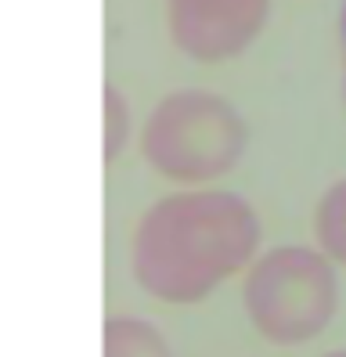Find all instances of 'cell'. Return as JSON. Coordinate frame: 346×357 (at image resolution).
<instances>
[{
	"mask_svg": "<svg viewBox=\"0 0 346 357\" xmlns=\"http://www.w3.org/2000/svg\"><path fill=\"white\" fill-rule=\"evenodd\" d=\"M260 217L234 192L188 188L144 209L130 267L137 285L163 303H199L260 257Z\"/></svg>",
	"mask_w": 346,
	"mask_h": 357,
	"instance_id": "cell-1",
	"label": "cell"
},
{
	"mask_svg": "<svg viewBox=\"0 0 346 357\" xmlns=\"http://www.w3.org/2000/svg\"><path fill=\"white\" fill-rule=\"evenodd\" d=\"M130 141V101L123 91L105 87V162H116Z\"/></svg>",
	"mask_w": 346,
	"mask_h": 357,
	"instance_id": "cell-7",
	"label": "cell"
},
{
	"mask_svg": "<svg viewBox=\"0 0 346 357\" xmlns=\"http://www.w3.org/2000/svg\"><path fill=\"white\" fill-rule=\"evenodd\" d=\"M105 357H170L166 335L144 318H108L105 321Z\"/></svg>",
	"mask_w": 346,
	"mask_h": 357,
	"instance_id": "cell-5",
	"label": "cell"
},
{
	"mask_svg": "<svg viewBox=\"0 0 346 357\" xmlns=\"http://www.w3.org/2000/svg\"><path fill=\"white\" fill-rule=\"evenodd\" d=\"M253 328L274 347L310 343L332 325L339 307L336 264L317 245H274L260 253L242 282Z\"/></svg>",
	"mask_w": 346,
	"mask_h": 357,
	"instance_id": "cell-3",
	"label": "cell"
},
{
	"mask_svg": "<svg viewBox=\"0 0 346 357\" xmlns=\"http://www.w3.org/2000/svg\"><path fill=\"white\" fill-rule=\"evenodd\" d=\"M249 127L234 105L213 91H173L151 109L141 130L144 162L166 181L202 188L231 174L246 155Z\"/></svg>",
	"mask_w": 346,
	"mask_h": 357,
	"instance_id": "cell-2",
	"label": "cell"
},
{
	"mask_svg": "<svg viewBox=\"0 0 346 357\" xmlns=\"http://www.w3.org/2000/svg\"><path fill=\"white\" fill-rule=\"evenodd\" d=\"M321 357H346V350H329V354H321Z\"/></svg>",
	"mask_w": 346,
	"mask_h": 357,
	"instance_id": "cell-9",
	"label": "cell"
},
{
	"mask_svg": "<svg viewBox=\"0 0 346 357\" xmlns=\"http://www.w3.org/2000/svg\"><path fill=\"white\" fill-rule=\"evenodd\" d=\"M267 15L271 0H166L170 40L202 66L238 58L264 33Z\"/></svg>",
	"mask_w": 346,
	"mask_h": 357,
	"instance_id": "cell-4",
	"label": "cell"
},
{
	"mask_svg": "<svg viewBox=\"0 0 346 357\" xmlns=\"http://www.w3.org/2000/svg\"><path fill=\"white\" fill-rule=\"evenodd\" d=\"M314 238L317 249L332 264L346 267V181L332 184L314 209Z\"/></svg>",
	"mask_w": 346,
	"mask_h": 357,
	"instance_id": "cell-6",
	"label": "cell"
},
{
	"mask_svg": "<svg viewBox=\"0 0 346 357\" xmlns=\"http://www.w3.org/2000/svg\"><path fill=\"white\" fill-rule=\"evenodd\" d=\"M343 69H346V0H343Z\"/></svg>",
	"mask_w": 346,
	"mask_h": 357,
	"instance_id": "cell-8",
	"label": "cell"
}]
</instances>
